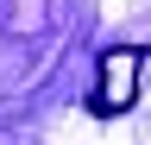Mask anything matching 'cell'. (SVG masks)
I'll return each instance as SVG.
<instances>
[{"label": "cell", "mask_w": 151, "mask_h": 145, "mask_svg": "<svg viewBox=\"0 0 151 145\" xmlns=\"http://www.w3.org/2000/svg\"><path fill=\"white\" fill-rule=\"evenodd\" d=\"M139 69H145V50L139 44H113L101 57V76H94V95H88V114L94 120H120L132 101H139Z\"/></svg>", "instance_id": "1"}]
</instances>
